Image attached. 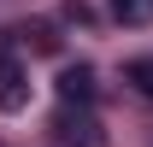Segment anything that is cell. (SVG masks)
<instances>
[{
    "instance_id": "1",
    "label": "cell",
    "mask_w": 153,
    "mask_h": 147,
    "mask_svg": "<svg viewBox=\"0 0 153 147\" xmlns=\"http://www.w3.org/2000/svg\"><path fill=\"white\" fill-rule=\"evenodd\" d=\"M30 106V76L12 53H0V112H24Z\"/></svg>"
},
{
    "instance_id": "2",
    "label": "cell",
    "mask_w": 153,
    "mask_h": 147,
    "mask_svg": "<svg viewBox=\"0 0 153 147\" xmlns=\"http://www.w3.org/2000/svg\"><path fill=\"white\" fill-rule=\"evenodd\" d=\"M59 100H65V106H88V100H94V65H65V71H59Z\"/></svg>"
},
{
    "instance_id": "3",
    "label": "cell",
    "mask_w": 153,
    "mask_h": 147,
    "mask_svg": "<svg viewBox=\"0 0 153 147\" xmlns=\"http://www.w3.org/2000/svg\"><path fill=\"white\" fill-rule=\"evenodd\" d=\"M65 141H82V147H106V135H100V129H94V118H82V124H76V129H65Z\"/></svg>"
},
{
    "instance_id": "5",
    "label": "cell",
    "mask_w": 153,
    "mask_h": 147,
    "mask_svg": "<svg viewBox=\"0 0 153 147\" xmlns=\"http://www.w3.org/2000/svg\"><path fill=\"white\" fill-rule=\"evenodd\" d=\"M118 6V18H135V12H141V0H112Z\"/></svg>"
},
{
    "instance_id": "4",
    "label": "cell",
    "mask_w": 153,
    "mask_h": 147,
    "mask_svg": "<svg viewBox=\"0 0 153 147\" xmlns=\"http://www.w3.org/2000/svg\"><path fill=\"white\" fill-rule=\"evenodd\" d=\"M130 82H141L153 94V59H130Z\"/></svg>"
}]
</instances>
